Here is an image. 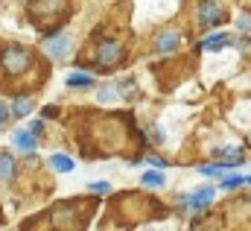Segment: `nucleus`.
Segmentation results:
<instances>
[{"label":"nucleus","instance_id":"obj_20","mask_svg":"<svg viewBox=\"0 0 251 231\" xmlns=\"http://www.w3.org/2000/svg\"><path fill=\"white\" fill-rule=\"evenodd\" d=\"M9 106H6V103H0V123H6V120H9Z\"/></svg>","mask_w":251,"mask_h":231},{"label":"nucleus","instance_id":"obj_13","mask_svg":"<svg viewBox=\"0 0 251 231\" xmlns=\"http://www.w3.org/2000/svg\"><path fill=\"white\" fill-rule=\"evenodd\" d=\"M97 100H100L102 106H114V103L120 100V94H117V88H114V85H105V88H100V91H97Z\"/></svg>","mask_w":251,"mask_h":231},{"label":"nucleus","instance_id":"obj_16","mask_svg":"<svg viewBox=\"0 0 251 231\" xmlns=\"http://www.w3.org/2000/svg\"><path fill=\"white\" fill-rule=\"evenodd\" d=\"M88 190H91V193H102V196H105V193H111V184L102 178V181H91V184H88Z\"/></svg>","mask_w":251,"mask_h":231},{"label":"nucleus","instance_id":"obj_6","mask_svg":"<svg viewBox=\"0 0 251 231\" xmlns=\"http://www.w3.org/2000/svg\"><path fill=\"white\" fill-rule=\"evenodd\" d=\"M213 187H201L199 193H193V196H187V205L193 208V211H201L204 205H210V199H213Z\"/></svg>","mask_w":251,"mask_h":231},{"label":"nucleus","instance_id":"obj_10","mask_svg":"<svg viewBox=\"0 0 251 231\" xmlns=\"http://www.w3.org/2000/svg\"><path fill=\"white\" fill-rule=\"evenodd\" d=\"M64 85H67V88H91V85H94V76H91V73H70V76L64 79Z\"/></svg>","mask_w":251,"mask_h":231},{"label":"nucleus","instance_id":"obj_18","mask_svg":"<svg viewBox=\"0 0 251 231\" xmlns=\"http://www.w3.org/2000/svg\"><path fill=\"white\" fill-rule=\"evenodd\" d=\"M199 173L201 175H222V167H219V164H210V167H201Z\"/></svg>","mask_w":251,"mask_h":231},{"label":"nucleus","instance_id":"obj_2","mask_svg":"<svg viewBox=\"0 0 251 231\" xmlns=\"http://www.w3.org/2000/svg\"><path fill=\"white\" fill-rule=\"evenodd\" d=\"M123 58V44L120 41H114V38H108V41H100L97 44V53H94V61L97 64H117Z\"/></svg>","mask_w":251,"mask_h":231},{"label":"nucleus","instance_id":"obj_21","mask_svg":"<svg viewBox=\"0 0 251 231\" xmlns=\"http://www.w3.org/2000/svg\"><path fill=\"white\" fill-rule=\"evenodd\" d=\"M41 129H44V123H41V120H32V123H29V132H32V135H38Z\"/></svg>","mask_w":251,"mask_h":231},{"label":"nucleus","instance_id":"obj_23","mask_svg":"<svg viewBox=\"0 0 251 231\" xmlns=\"http://www.w3.org/2000/svg\"><path fill=\"white\" fill-rule=\"evenodd\" d=\"M246 184H251V175H249V178H246Z\"/></svg>","mask_w":251,"mask_h":231},{"label":"nucleus","instance_id":"obj_15","mask_svg":"<svg viewBox=\"0 0 251 231\" xmlns=\"http://www.w3.org/2000/svg\"><path fill=\"white\" fill-rule=\"evenodd\" d=\"M32 112V100H26V97H21V100H15L12 103V115H18V117H26Z\"/></svg>","mask_w":251,"mask_h":231},{"label":"nucleus","instance_id":"obj_12","mask_svg":"<svg viewBox=\"0 0 251 231\" xmlns=\"http://www.w3.org/2000/svg\"><path fill=\"white\" fill-rule=\"evenodd\" d=\"M140 184L149 187V190H158V187H164V173H158V170H146L143 178H140Z\"/></svg>","mask_w":251,"mask_h":231},{"label":"nucleus","instance_id":"obj_14","mask_svg":"<svg viewBox=\"0 0 251 231\" xmlns=\"http://www.w3.org/2000/svg\"><path fill=\"white\" fill-rule=\"evenodd\" d=\"M12 173H15V158L9 152H0V181L12 178Z\"/></svg>","mask_w":251,"mask_h":231},{"label":"nucleus","instance_id":"obj_8","mask_svg":"<svg viewBox=\"0 0 251 231\" xmlns=\"http://www.w3.org/2000/svg\"><path fill=\"white\" fill-rule=\"evenodd\" d=\"M15 146L24 149V152H32V149H35V138H32V132H29V129H18V132H15Z\"/></svg>","mask_w":251,"mask_h":231},{"label":"nucleus","instance_id":"obj_7","mask_svg":"<svg viewBox=\"0 0 251 231\" xmlns=\"http://www.w3.org/2000/svg\"><path fill=\"white\" fill-rule=\"evenodd\" d=\"M50 167L56 170V173H73V158L70 155H64V152H56V155H50Z\"/></svg>","mask_w":251,"mask_h":231},{"label":"nucleus","instance_id":"obj_4","mask_svg":"<svg viewBox=\"0 0 251 231\" xmlns=\"http://www.w3.org/2000/svg\"><path fill=\"white\" fill-rule=\"evenodd\" d=\"M44 47H47V53L56 58V61H62V58L67 56V53H70V47H73V44H70V35H67V32H62V35L50 38V41H47Z\"/></svg>","mask_w":251,"mask_h":231},{"label":"nucleus","instance_id":"obj_22","mask_svg":"<svg viewBox=\"0 0 251 231\" xmlns=\"http://www.w3.org/2000/svg\"><path fill=\"white\" fill-rule=\"evenodd\" d=\"M146 161H149V164H152V167H164V164H167V161H164V158H158V155H149V158H146Z\"/></svg>","mask_w":251,"mask_h":231},{"label":"nucleus","instance_id":"obj_9","mask_svg":"<svg viewBox=\"0 0 251 231\" xmlns=\"http://www.w3.org/2000/svg\"><path fill=\"white\" fill-rule=\"evenodd\" d=\"M201 44H204V50H222V47L231 44V35L228 32H216V35H207Z\"/></svg>","mask_w":251,"mask_h":231},{"label":"nucleus","instance_id":"obj_5","mask_svg":"<svg viewBox=\"0 0 251 231\" xmlns=\"http://www.w3.org/2000/svg\"><path fill=\"white\" fill-rule=\"evenodd\" d=\"M178 41H181V35L173 32V29H167V32H161V35L155 38V53H173V50L178 47Z\"/></svg>","mask_w":251,"mask_h":231},{"label":"nucleus","instance_id":"obj_19","mask_svg":"<svg viewBox=\"0 0 251 231\" xmlns=\"http://www.w3.org/2000/svg\"><path fill=\"white\" fill-rule=\"evenodd\" d=\"M237 27H240V29H251V18L249 15H240V18H237Z\"/></svg>","mask_w":251,"mask_h":231},{"label":"nucleus","instance_id":"obj_1","mask_svg":"<svg viewBox=\"0 0 251 231\" xmlns=\"http://www.w3.org/2000/svg\"><path fill=\"white\" fill-rule=\"evenodd\" d=\"M0 64H3L6 73H24L32 64V56H29V50H24L18 44H6V50L0 56Z\"/></svg>","mask_w":251,"mask_h":231},{"label":"nucleus","instance_id":"obj_17","mask_svg":"<svg viewBox=\"0 0 251 231\" xmlns=\"http://www.w3.org/2000/svg\"><path fill=\"white\" fill-rule=\"evenodd\" d=\"M240 184H246L243 175H225V178H222V187H228V190H234V187H240Z\"/></svg>","mask_w":251,"mask_h":231},{"label":"nucleus","instance_id":"obj_11","mask_svg":"<svg viewBox=\"0 0 251 231\" xmlns=\"http://www.w3.org/2000/svg\"><path fill=\"white\" fill-rule=\"evenodd\" d=\"M216 158H222L225 164H240V161H243V149H237V146H222V149H216Z\"/></svg>","mask_w":251,"mask_h":231},{"label":"nucleus","instance_id":"obj_3","mask_svg":"<svg viewBox=\"0 0 251 231\" xmlns=\"http://www.w3.org/2000/svg\"><path fill=\"white\" fill-rule=\"evenodd\" d=\"M222 6L216 3V0H201L199 3V9H196V18H199V24L201 27H213V24H222Z\"/></svg>","mask_w":251,"mask_h":231}]
</instances>
